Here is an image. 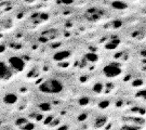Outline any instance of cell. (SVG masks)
<instances>
[{"mask_svg": "<svg viewBox=\"0 0 146 130\" xmlns=\"http://www.w3.org/2000/svg\"><path fill=\"white\" fill-rule=\"evenodd\" d=\"M25 1H26V2H28V3H29V2H34L35 0H25Z\"/></svg>", "mask_w": 146, "mask_h": 130, "instance_id": "d4e9b609", "label": "cell"}, {"mask_svg": "<svg viewBox=\"0 0 146 130\" xmlns=\"http://www.w3.org/2000/svg\"><path fill=\"white\" fill-rule=\"evenodd\" d=\"M63 90H64V83L56 78L48 79V80L39 85V91L42 93L58 94L63 92Z\"/></svg>", "mask_w": 146, "mask_h": 130, "instance_id": "6da1fadb", "label": "cell"}, {"mask_svg": "<svg viewBox=\"0 0 146 130\" xmlns=\"http://www.w3.org/2000/svg\"><path fill=\"white\" fill-rule=\"evenodd\" d=\"M61 2L64 5H72L74 2V0H61Z\"/></svg>", "mask_w": 146, "mask_h": 130, "instance_id": "ffe728a7", "label": "cell"}, {"mask_svg": "<svg viewBox=\"0 0 146 130\" xmlns=\"http://www.w3.org/2000/svg\"><path fill=\"white\" fill-rule=\"evenodd\" d=\"M9 66L11 67L12 71L15 72H22L25 68V61L22 57L14 55V57H9Z\"/></svg>", "mask_w": 146, "mask_h": 130, "instance_id": "3957f363", "label": "cell"}, {"mask_svg": "<svg viewBox=\"0 0 146 130\" xmlns=\"http://www.w3.org/2000/svg\"><path fill=\"white\" fill-rule=\"evenodd\" d=\"M69 55H70V52L67 51V50H64V51L56 52V53L53 55V59H54V61L61 62V61H64V60H66L67 57H69Z\"/></svg>", "mask_w": 146, "mask_h": 130, "instance_id": "5b68a950", "label": "cell"}, {"mask_svg": "<svg viewBox=\"0 0 146 130\" xmlns=\"http://www.w3.org/2000/svg\"><path fill=\"white\" fill-rule=\"evenodd\" d=\"M103 74L107 78H115L121 74V68L116 63H110L103 67Z\"/></svg>", "mask_w": 146, "mask_h": 130, "instance_id": "7a4b0ae2", "label": "cell"}, {"mask_svg": "<svg viewBox=\"0 0 146 130\" xmlns=\"http://www.w3.org/2000/svg\"><path fill=\"white\" fill-rule=\"evenodd\" d=\"M0 1H2V0H0Z\"/></svg>", "mask_w": 146, "mask_h": 130, "instance_id": "4316f807", "label": "cell"}, {"mask_svg": "<svg viewBox=\"0 0 146 130\" xmlns=\"http://www.w3.org/2000/svg\"><path fill=\"white\" fill-rule=\"evenodd\" d=\"M84 59H86L88 62H96V61L99 60V57H98V54L94 53V52H88V53L86 54Z\"/></svg>", "mask_w": 146, "mask_h": 130, "instance_id": "9c48e42d", "label": "cell"}, {"mask_svg": "<svg viewBox=\"0 0 146 130\" xmlns=\"http://www.w3.org/2000/svg\"><path fill=\"white\" fill-rule=\"evenodd\" d=\"M39 109H41L42 112H49L51 109V105L50 103H41L39 105Z\"/></svg>", "mask_w": 146, "mask_h": 130, "instance_id": "4fadbf2b", "label": "cell"}, {"mask_svg": "<svg viewBox=\"0 0 146 130\" xmlns=\"http://www.w3.org/2000/svg\"><path fill=\"white\" fill-rule=\"evenodd\" d=\"M119 43H120L119 39H111L107 43H105V48L107 50H114V49H116V48L119 46Z\"/></svg>", "mask_w": 146, "mask_h": 130, "instance_id": "ba28073f", "label": "cell"}, {"mask_svg": "<svg viewBox=\"0 0 146 130\" xmlns=\"http://www.w3.org/2000/svg\"><path fill=\"white\" fill-rule=\"evenodd\" d=\"M3 101H5V104H9V105H12V104H15L17 102V95L15 93H8L5 95L3 98Z\"/></svg>", "mask_w": 146, "mask_h": 130, "instance_id": "8992f818", "label": "cell"}, {"mask_svg": "<svg viewBox=\"0 0 146 130\" xmlns=\"http://www.w3.org/2000/svg\"><path fill=\"white\" fill-rule=\"evenodd\" d=\"M42 119V115H38L37 116V120H41Z\"/></svg>", "mask_w": 146, "mask_h": 130, "instance_id": "cb8c5ba5", "label": "cell"}, {"mask_svg": "<svg viewBox=\"0 0 146 130\" xmlns=\"http://www.w3.org/2000/svg\"><path fill=\"white\" fill-rule=\"evenodd\" d=\"M145 95V90H141L140 92L136 93V97H144Z\"/></svg>", "mask_w": 146, "mask_h": 130, "instance_id": "44dd1931", "label": "cell"}, {"mask_svg": "<svg viewBox=\"0 0 146 130\" xmlns=\"http://www.w3.org/2000/svg\"><path fill=\"white\" fill-rule=\"evenodd\" d=\"M21 128L22 129H33V128H35V125L31 121H26L25 124L21 126Z\"/></svg>", "mask_w": 146, "mask_h": 130, "instance_id": "5bb4252c", "label": "cell"}, {"mask_svg": "<svg viewBox=\"0 0 146 130\" xmlns=\"http://www.w3.org/2000/svg\"><path fill=\"white\" fill-rule=\"evenodd\" d=\"M106 121H107V118L105 116H101L95 120V127H102Z\"/></svg>", "mask_w": 146, "mask_h": 130, "instance_id": "8fae6325", "label": "cell"}, {"mask_svg": "<svg viewBox=\"0 0 146 130\" xmlns=\"http://www.w3.org/2000/svg\"><path fill=\"white\" fill-rule=\"evenodd\" d=\"M5 50V47L3 46V45H1V46H0V53H2Z\"/></svg>", "mask_w": 146, "mask_h": 130, "instance_id": "603a6c76", "label": "cell"}, {"mask_svg": "<svg viewBox=\"0 0 146 130\" xmlns=\"http://www.w3.org/2000/svg\"><path fill=\"white\" fill-rule=\"evenodd\" d=\"M26 121H27L26 118H17L15 121V125L19 126V127H21V126L23 125V124H25Z\"/></svg>", "mask_w": 146, "mask_h": 130, "instance_id": "9a60e30c", "label": "cell"}, {"mask_svg": "<svg viewBox=\"0 0 146 130\" xmlns=\"http://www.w3.org/2000/svg\"><path fill=\"white\" fill-rule=\"evenodd\" d=\"M86 118H87V114H81L78 116L79 121H84V120H86Z\"/></svg>", "mask_w": 146, "mask_h": 130, "instance_id": "d6986e66", "label": "cell"}, {"mask_svg": "<svg viewBox=\"0 0 146 130\" xmlns=\"http://www.w3.org/2000/svg\"><path fill=\"white\" fill-rule=\"evenodd\" d=\"M108 105H110V101H102V102H100V104H99V106L101 109H106Z\"/></svg>", "mask_w": 146, "mask_h": 130, "instance_id": "e0dca14e", "label": "cell"}, {"mask_svg": "<svg viewBox=\"0 0 146 130\" xmlns=\"http://www.w3.org/2000/svg\"><path fill=\"white\" fill-rule=\"evenodd\" d=\"M52 119H53V117H52V116H50V117H48L47 119H46V121H44V124H46V125H48V124H50V123L52 121Z\"/></svg>", "mask_w": 146, "mask_h": 130, "instance_id": "7402d4cb", "label": "cell"}, {"mask_svg": "<svg viewBox=\"0 0 146 130\" xmlns=\"http://www.w3.org/2000/svg\"><path fill=\"white\" fill-rule=\"evenodd\" d=\"M12 76V69L5 62H0V79H9Z\"/></svg>", "mask_w": 146, "mask_h": 130, "instance_id": "277c9868", "label": "cell"}, {"mask_svg": "<svg viewBox=\"0 0 146 130\" xmlns=\"http://www.w3.org/2000/svg\"><path fill=\"white\" fill-rule=\"evenodd\" d=\"M110 5L114 9H116V10H125V9L128 8L127 3L123 2V1H121V0H114V1H111Z\"/></svg>", "mask_w": 146, "mask_h": 130, "instance_id": "52a82bcc", "label": "cell"}, {"mask_svg": "<svg viewBox=\"0 0 146 130\" xmlns=\"http://www.w3.org/2000/svg\"><path fill=\"white\" fill-rule=\"evenodd\" d=\"M111 25L114 26V28H119V27L122 26V22L120 21V20H116V21H114L111 23Z\"/></svg>", "mask_w": 146, "mask_h": 130, "instance_id": "2e32d148", "label": "cell"}, {"mask_svg": "<svg viewBox=\"0 0 146 130\" xmlns=\"http://www.w3.org/2000/svg\"><path fill=\"white\" fill-rule=\"evenodd\" d=\"M142 85H143V80H142V79H136V80H134V81H133V86H134V87L142 86Z\"/></svg>", "mask_w": 146, "mask_h": 130, "instance_id": "ac0fdd59", "label": "cell"}, {"mask_svg": "<svg viewBox=\"0 0 146 130\" xmlns=\"http://www.w3.org/2000/svg\"><path fill=\"white\" fill-rule=\"evenodd\" d=\"M103 88H104L103 83H96L93 87H92V91H93L94 93L99 94V93H101V92L103 91Z\"/></svg>", "mask_w": 146, "mask_h": 130, "instance_id": "30bf717a", "label": "cell"}, {"mask_svg": "<svg viewBox=\"0 0 146 130\" xmlns=\"http://www.w3.org/2000/svg\"><path fill=\"white\" fill-rule=\"evenodd\" d=\"M43 1H48V0H43Z\"/></svg>", "mask_w": 146, "mask_h": 130, "instance_id": "484cf974", "label": "cell"}, {"mask_svg": "<svg viewBox=\"0 0 146 130\" xmlns=\"http://www.w3.org/2000/svg\"><path fill=\"white\" fill-rule=\"evenodd\" d=\"M89 102H90V99H89L88 97H81V98L78 100V103L80 104L81 106H86V105H88Z\"/></svg>", "mask_w": 146, "mask_h": 130, "instance_id": "7c38bea8", "label": "cell"}]
</instances>
